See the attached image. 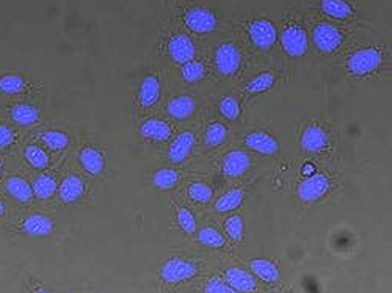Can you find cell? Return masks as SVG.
<instances>
[{"mask_svg":"<svg viewBox=\"0 0 392 293\" xmlns=\"http://www.w3.org/2000/svg\"><path fill=\"white\" fill-rule=\"evenodd\" d=\"M322 10L334 19H345L351 14V6L345 0H322Z\"/></svg>","mask_w":392,"mask_h":293,"instance_id":"f1b7e54d","label":"cell"},{"mask_svg":"<svg viewBox=\"0 0 392 293\" xmlns=\"http://www.w3.org/2000/svg\"><path fill=\"white\" fill-rule=\"evenodd\" d=\"M178 221H179V226L182 228L184 233L194 234L196 230L195 217L187 209H184V207H179L178 209Z\"/></svg>","mask_w":392,"mask_h":293,"instance_id":"f35d334b","label":"cell"},{"mask_svg":"<svg viewBox=\"0 0 392 293\" xmlns=\"http://www.w3.org/2000/svg\"><path fill=\"white\" fill-rule=\"evenodd\" d=\"M195 144V134L182 132L176 140L171 143L170 151H168V157L174 164H182L184 160L189 157V154Z\"/></svg>","mask_w":392,"mask_h":293,"instance_id":"7402d4cb","label":"cell"},{"mask_svg":"<svg viewBox=\"0 0 392 293\" xmlns=\"http://www.w3.org/2000/svg\"><path fill=\"white\" fill-rule=\"evenodd\" d=\"M204 75L206 69L201 63H198V61H189V63H186L182 68V77L190 83L199 82Z\"/></svg>","mask_w":392,"mask_h":293,"instance_id":"836d02e7","label":"cell"},{"mask_svg":"<svg viewBox=\"0 0 392 293\" xmlns=\"http://www.w3.org/2000/svg\"><path fill=\"white\" fill-rule=\"evenodd\" d=\"M198 240L201 245L211 246V248H221L225 246V237H223L217 229L213 228H204L201 229V233L198 235Z\"/></svg>","mask_w":392,"mask_h":293,"instance_id":"d6a6232c","label":"cell"},{"mask_svg":"<svg viewBox=\"0 0 392 293\" xmlns=\"http://www.w3.org/2000/svg\"><path fill=\"white\" fill-rule=\"evenodd\" d=\"M329 188V181L325 174L316 173L298 185V196L304 203L317 201Z\"/></svg>","mask_w":392,"mask_h":293,"instance_id":"30bf717a","label":"cell"},{"mask_svg":"<svg viewBox=\"0 0 392 293\" xmlns=\"http://www.w3.org/2000/svg\"><path fill=\"white\" fill-rule=\"evenodd\" d=\"M312 173H316V168H314V165H304L303 166V174L312 176Z\"/></svg>","mask_w":392,"mask_h":293,"instance_id":"ee69618b","label":"cell"},{"mask_svg":"<svg viewBox=\"0 0 392 293\" xmlns=\"http://www.w3.org/2000/svg\"><path fill=\"white\" fill-rule=\"evenodd\" d=\"M24 284H26L28 293H53L52 290L46 287V285H43L40 281L33 279V277H28Z\"/></svg>","mask_w":392,"mask_h":293,"instance_id":"60d3db41","label":"cell"},{"mask_svg":"<svg viewBox=\"0 0 392 293\" xmlns=\"http://www.w3.org/2000/svg\"><path fill=\"white\" fill-rule=\"evenodd\" d=\"M245 144L248 146L250 149L256 151L259 154H265V156H272L276 151H278V142L270 134L265 132H253L247 138H245Z\"/></svg>","mask_w":392,"mask_h":293,"instance_id":"603a6c76","label":"cell"},{"mask_svg":"<svg viewBox=\"0 0 392 293\" xmlns=\"http://www.w3.org/2000/svg\"><path fill=\"white\" fill-rule=\"evenodd\" d=\"M226 281L234 290L243 293H251L256 290V281L250 273L242 268H229L226 272Z\"/></svg>","mask_w":392,"mask_h":293,"instance_id":"cb8c5ba5","label":"cell"},{"mask_svg":"<svg viewBox=\"0 0 392 293\" xmlns=\"http://www.w3.org/2000/svg\"><path fill=\"white\" fill-rule=\"evenodd\" d=\"M38 144H41L48 152H61L69 148L71 144V138L66 132L60 129H46L35 137Z\"/></svg>","mask_w":392,"mask_h":293,"instance_id":"ac0fdd59","label":"cell"},{"mask_svg":"<svg viewBox=\"0 0 392 293\" xmlns=\"http://www.w3.org/2000/svg\"><path fill=\"white\" fill-rule=\"evenodd\" d=\"M312 40L322 52H334L342 43V33L332 24H320L314 28Z\"/></svg>","mask_w":392,"mask_h":293,"instance_id":"2e32d148","label":"cell"},{"mask_svg":"<svg viewBox=\"0 0 392 293\" xmlns=\"http://www.w3.org/2000/svg\"><path fill=\"white\" fill-rule=\"evenodd\" d=\"M168 53L176 63L186 65L195 57V46L187 35L176 33L168 43Z\"/></svg>","mask_w":392,"mask_h":293,"instance_id":"e0dca14e","label":"cell"},{"mask_svg":"<svg viewBox=\"0 0 392 293\" xmlns=\"http://www.w3.org/2000/svg\"><path fill=\"white\" fill-rule=\"evenodd\" d=\"M215 65L223 75H233L240 66V52L234 44H221L215 53Z\"/></svg>","mask_w":392,"mask_h":293,"instance_id":"7c38bea8","label":"cell"},{"mask_svg":"<svg viewBox=\"0 0 392 293\" xmlns=\"http://www.w3.org/2000/svg\"><path fill=\"white\" fill-rule=\"evenodd\" d=\"M142 137L148 138V140L154 142H166L171 138V127L166 124L165 121L160 119H148L143 122L140 127Z\"/></svg>","mask_w":392,"mask_h":293,"instance_id":"d4e9b609","label":"cell"},{"mask_svg":"<svg viewBox=\"0 0 392 293\" xmlns=\"http://www.w3.org/2000/svg\"><path fill=\"white\" fill-rule=\"evenodd\" d=\"M243 196H245V193L242 190H231V191L225 193V195H223L218 201L215 203V209L221 213L234 211L242 204Z\"/></svg>","mask_w":392,"mask_h":293,"instance_id":"4dcf8cb0","label":"cell"},{"mask_svg":"<svg viewBox=\"0 0 392 293\" xmlns=\"http://www.w3.org/2000/svg\"><path fill=\"white\" fill-rule=\"evenodd\" d=\"M195 112V101L190 96H178L168 104V113L174 119H186Z\"/></svg>","mask_w":392,"mask_h":293,"instance_id":"4316f807","label":"cell"},{"mask_svg":"<svg viewBox=\"0 0 392 293\" xmlns=\"http://www.w3.org/2000/svg\"><path fill=\"white\" fill-rule=\"evenodd\" d=\"M21 157L22 161L32 169V171L41 173L49 169L51 166V156L49 152L46 151L41 144H38L36 142L32 143H26L21 146Z\"/></svg>","mask_w":392,"mask_h":293,"instance_id":"9c48e42d","label":"cell"},{"mask_svg":"<svg viewBox=\"0 0 392 293\" xmlns=\"http://www.w3.org/2000/svg\"><path fill=\"white\" fill-rule=\"evenodd\" d=\"M0 195L10 203L13 211L35 203L32 183L22 173H9L0 182Z\"/></svg>","mask_w":392,"mask_h":293,"instance_id":"3957f363","label":"cell"},{"mask_svg":"<svg viewBox=\"0 0 392 293\" xmlns=\"http://www.w3.org/2000/svg\"><path fill=\"white\" fill-rule=\"evenodd\" d=\"M251 165L250 156L243 151H233L223 160V173L231 177L242 176L243 173L248 171Z\"/></svg>","mask_w":392,"mask_h":293,"instance_id":"44dd1931","label":"cell"},{"mask_svg":"<svg viewBox=\"0 0 392 293\" xmlns=\"http://www.w3.org/2000/svg\"><path fill=\"white\" fill-rule=\"evenodd\" d=\"M281 43L284 50H286V53L290 57H303L307 52V36L304 30L300 26L292 24L284 28Z\"/></svg>","mask_w":392,"mask_h":293,"instance_id":"ba28073f","label":"cell"},{"mask_svg":"<svg viewBox=\"0 0 392 293\" xmlns=\"http://www.w3.org/2000/svg\"><path fill=\"white\" fill-rule=\"evenodd\" d=\"M184 21L187 27L196 33H209L218 26L215 14L206 9H190L184 16Z\"/></svg>","mask_w":392,"mask_h":293,"instance_id":"5bb4252c","label":"cell"},{"mask_svg":"<svg viewBox=\"0 0 392 293\" xmlns=\"http://www.w3.org/2000/svg\"><path fill=\"white\" fill-rule=\"evenodd\" d=\"M160 97V82L157 77L148 75L144 77L140 85V92H138V101L143 107H152Z\"/></svg>","mask_w":392,"mask_h":293,"instance_id":"484cf974","label":"cell"},{"mask_svg":"<svg viewBox=\"0 0 392 293\" xmlns=\"http://www.w3.org/2000/svg\"><path fill=\"white\" fill-rule=\"evenodd\" d=\"M226 138V127L220 122H213L206 130V143L209 146H218Z\"/></svg>","mask_w":392,"mask_h":293,"instance_id":"e575fe53","label":"cell"},{"mask_svg":"<svg viewBox=\"0 0 392 293\" xmlns=\"http://www.w3.org/2000/svg\"><path fill=\"white\" fill-rule=\"evenodd\" d=\"M206 293H237V290L220 279H212L206 285Z\"/></svg>","mask_w":392,"mask_h":293,"instance_id":"ab89813d","label":"cell"},{"mask_svg":"<svg viewBox=\"0 0 392 293\" xmlns=\"http://www.w3.org/2000/svg\"><path fill=\"white\" fill-rule=\"evenodd\" d=\"M302 148L307 152H322L328 148V135L319 126H309L302 135Z\"/></svg>","mask_w":392,"mask_h":293,"instance_id":"ffe728a7","label":"cell"},{"mask_svg":"<svg viewBox=\"0 0 392 293\" xmlns=\"http://www.w3.org/2000/svg\"><path fill=\"white\" fill-rule=\"evenodd\" d=\"M179 181V174L176 169L171 168H160L159 171L154 174V185L159 190H171L176 187V183Z\"/></svg>","mask_w":392,"mask_h":293,"instance_id":"f546056e","label":"cell"},{"mask_svg":"<svg viewBox=\"0 0 392 293\" xmlns=\"http://www.w3.org/2000/svg\"><path fill=\"white\" fill-rule=\"evenodd\" d=\"M0 118L19 130L32 129L41 121V109L28 101L5 102L0 99Z\"/></svg>","mask_w":392,"mask_h":293,"instance_id":"7a4b0ae2","label":"cell"},{"mask_svg":"<svg viewBox=\"0 0 392 293\" xmlns=\"http://www.w3.org/2000/svg\"><path fill=\"white\" fill-rule=\"evenodd\" d=\"M77 160L82 166L83 171L90 176H99L105 168V159L101 149L96 148L93 144H85L77 154Z\"/></svg>","mask_w":392,"mask_h":293,"instance_id":"4fadbf2b","label":"cell"},{"mask_svg":"<svg viewBox=\"0 0 392 293\" xmlns=\"http://www.w3.org/2000/svg\"><path fill=\"white\" fill-rule=\"evenodd\" d=\"M21 148V130L0 118V156H10Z\"/></svg>","mask_w":392,"mask_h":293,"instance_id":"d6986e66","label":"cell"},{"mask_svg":"<svg viewBox=\"0 0 392 293\" xmlns=\"http://www.w3.org/2000/svg\"><path fill=\"white\" fill-rule=\"evenodd\" d=\"M381 52L378 49L366 48L353 53L349 58L347 68L351 74L366 75L369 73H374L381 65Z\"/></svg>","mask_w":392,"mask_h":293,"instance_id":"5b68a950","label":"cell"},{"mask_svg":"<svg viewBox=\"0 0 392 293\" xmlns=\"http://www.w3.org/2000/svg\"><path fill=\"white\" fill-rule=\"evenodd\" d=\"M273 85H275V75L272 73H263L248 83L247 90L248 92H251V95H259V92L270 90Z\"/></svg>","mask_w":392,"mask_h":293,"instance_id":"1f68e13d","label":"cell"},{"mask_svg":"<svg viewBox=\"0 0 392 293\" xmlns=\"http://www.w3.org/2000/svg\"><path fill=\"white\" fill-rule=\"evenodd\" d=\"M189 193L196 203H209L212 198V188L209 187V185L201 183V182L191 183L189 187Z\"/></svg>","mask_w":392,"mask_h":293,"instance_id":"74e56055","label":"cell"},{"mask_svg":"<svg viewBox=\"0 0 392 293\" xmlns=\"http://www.w3.org/2000/svg\"><path fill=\"white\" fill-rule=\"evenodd\" d=\"M11 212H13V207L2 195H0V226L5 225V221L10 218Z\"/></svg>","mask_w":392,"mask_h":293,"instance_id":"b9f144b4","label":"cell"},{"mask_svg":"<svg viewBox=\"0 0 392 293\" xmlns=\"http://www.w3.org/2000/svg\"><path fill=\"white\" fill-rule=\"evenodd\" d=\"M85 190L87 185L85 181L80 177V174L69 173L58 182L57 195L61 203L66 206H73L75 203H79L80 199L85 196Z\"/></svg>","mask_w":392,"mask_h":293,"instance_id":"8992f818","label":"cell"},{"mask_svg":"<svg viewBox=\"0 0 392 293\" xmlns=\"http://www.w3.org/2000/svg\"><path fill=\"white\" fill-rule=\"evenodd\" d=\"M250 267L253 270V273H256L259 277H263L264 281H267V282L278 281L280 273H278V268L275 267L273 262L267 260V259H256V260L251 262Z\"/></svg>","mask_w":392,"mask_h":293,"instance_id":"83f0119b","label":"cell"},{"mask_svg":"<svg viewBox=\"0 0 392 293\" xmlns=\"http://www.w3.org/2000/svg\"><path fill=\"white\" fill-rule=\"evenodd\" d=\"M198 273V268L195 264L184 259H171L165 262L160 268V276L164 277L166 282H181L195 277Z\"/></svg>","mask_w":392,"mask_h":293,"instance_id":"52a82bcc","label":"cell"},{"mask_svg":"<svg viewBox=\"0 0 392 293\" xmlns=\"http://www.w3.org/2000/svg\"><path fill=\"white\" fill-rule=\"evenodd\" d=\"M10 235L26 238H48L55 234V220L43 212H11L10 218L2 226Z\"/></svg>","mask_w":392,"mask_h":293,"instance_id":"6da1fadb","label":"cell"},{"mask_svg":"<svg viewBox=\"0 0 392 293\" xmlns=\"http://www.w3.org/2000/svg\"><path fill=\"white\" fill-rule=\"evenodd\" d=\"M220 112L225 118L228 119H237L240 114V107L239 102L235 101L234 96H226L223 101L220 102Z\"/></svg>","mask_w":392,"mask_h":293,"instance_id":"8d00e7d4","label":"cell"},{"mask_svg":"<svg viewBox=\"0 0 392 293\" xmlns=\"http://www.w3.org/2000/svg\"><path fill=\"white\" fill-rule=\"evenodd\" d=\"M248 33L253 44L259 49H270L276 41V28L267 19H258L251 22L248 27Z\"/></svg>","mask_w":392,"mask_h":293,"instance_id":"9a60e30c","label":"cell"},{"mask_svg":"<svg viewBox=\"0 0 392 293\" xmlns=\"http://www.w3.org/2000/svg\"><path fill=\"white\" fill-rule=\"evenodd\" d=\"M30 183H32L35 201H40V203L49 201V199L55 196V193L58 190L57 176L51 173L49 169L38 173L33 179L30 181Z\"/></svg>","mask_w":392,"mask_h":293,"instance_id":"8fae6325","label":"cell"},{"mask_svg":"<svg viewBox=\"0 0 392 293\" xmlns=\"http://www.w3.org/2000/svg\"><path fill=\"white\" fill-rule=\"evenodd\" d=\"M225 229L234 242H240L243 237V220L240 215H234V217L228 218L225 223Z\"/></svg>","mask_w":392,"mask_h":293,"instance_id":"d590c367","label":"cell"},{"mask_svg":"<svg viewBox=\"0 0 392 293\" xmlns=\"http://www.w3.org/2000/svg\"><path fill=\"white\" fill-rule=\"evenodd\" d=\"M32 90L24 75L19 73H4L0 74V99L5 101H26V96Z\"/></svg>","mask_w":392,"mask_h":293,"instance_id":"277c9868","label":"cell"},{"mask_svg":"<svg viewBox=\"0 0 392 293\" xmlns=\"http://www.w3.org/2000/svg\"><path fill=\"white\" fill-rule=\"evenodd\" d=\"M6 165H9V156H0V182L4 181V177L9 174V169H6Z\"/></svg>","mask_w":392,"mask_h":293,"instance_id":"7bdbcfd3","label":"cell"}]
</instances>
